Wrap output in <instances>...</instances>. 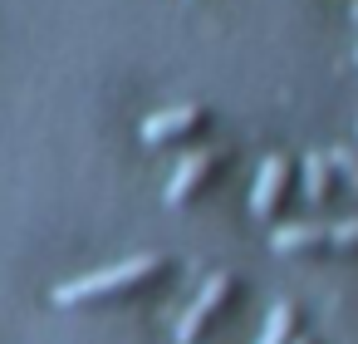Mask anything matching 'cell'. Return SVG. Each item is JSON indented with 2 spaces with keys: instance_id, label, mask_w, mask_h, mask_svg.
<instances>
[{
  "instance_id": "obj_1",
  "label": "cell",
  "mask_w": 358,
  "mask_h": 344,
  "mask_svg": "<svg viewBox=\"0 0 358 344\" xmlns=\"http://www.w3.org/2000/svg\"><path fill=\"white\" fill-rule=\"evenodd\" d=\"M162 266H167V261H162L157 251H138V256H128V261H113V266H103V270H84V275L55 285L50 300H55L59 310H74V305H89V300H108V295H123V290L143 285V280L157 275Z\"/></svg>"
},
{
  "instance_id": "obj_2",
  "label": "cell",
  "mask_w": 358,
  "mask_h": 344,
  "mask_svg": "<svg viewBox=\"0 0 358 344\" xmlns=\"http://www.w3.org/2000/svg\"><path fill=\"white\" fill-rule=\"evenodd\" d=\"M231 290H236L231 270H211V275L201 280V290L192 295V305L182 310V319H177V344H196V339L206 334V324H211V319L226 310Z\"/></svg>"
},
{
  "instance_id": "obj_3",
  "label": "cell",
  "mask_w": 358,
  "mask_h": 344,
  "mask_svg": "<svg viewBox=\"0 0 358 344\" xmlns=\"http://www.w3.org/2000/svg\"><path fill=\"white\" fill-rule=\"evenodd\" d=\"M216 167H221V148H192V153H182V163H177L172 177H167L162 202H167V207H182L192 192H201V187L216 177Z\"/></svg>"
},
{
  "instance_id": "obj_4",
  "label": "cell",
  "mask_w": 358,
  "mask_h": 344,
  "mask_svg": "<svg viewBox=\"0 0 358 344\" xmlns=\"http://www.w3.org/2000/svg\"><path fill=\"white\" fill-rule=\"evenodd\" d=\"M206 128V109L201 104H177V109H162L152 118H143V143L148 148H162V143H182L192 133Z\"/></svg>"
},
{
  "instance_id": "obj_5",
  "label": "cell",
  "mask_w": 358,
  "mask_h": 344,
  "mask_svg": "<svg viewBox=\"0 0 358 344\" xmlns=\"http://www.w3.org/2000/svg\"><path fill=\"white\" fill-rule=\"evenodd\" d=\"M285 187H289V163H285V153H270V158L260 163V172H255L250 212H255L260 221H270V216L280 212V202H285Z\"/></svg>"
},
{
  "instance_id": "obj_6",
  "label": "cell",
  "mask_w": 358,
  "mask_h": 344,
  "mask_svg": "<svg viewBox=\"0 0 358 344\" xmlns=\"http://www.w3.org/2000/svg\"><path fill=\"white\" fill-rule=\"evenodd\" d=\"M299 177H304V202L309 207H324L334 192V167H329V153H304V163H299Z\"/></svg>"
},
{
  "instance_id": "obj_7",
  "label": "cell",
  "mask_w": 358,
  "mask_h": 344,
  "mask_svg": "<svg viewBox=\"0 0 358 344\" xmlns=\"http://www.w3.org/2000/svg\"><path fill=\"white\" fill-rule=\"evenodd\" d=\"M324 241H329V226H314V221H289V226H280V231L270 236V246H275L280 256L314 251V246H324Z\"/></svg>"
},
{
  "instance_id": "obj_8",
  "label": "cell",
  "mask_w": 358,
  "mask_h": 344,
  "mask_svg": "<svg viewBox=\"0 0 358 344\" xmlns=\"http://www.w3.org/2000/svg\"><path fill=\"white\" fill-rule=\"evenodd\" d=\"M294 324H299V310H294V300H280V305L265 315V324H260L255 344H294Z\"/></svg>"
},
{
  "instance_id": "obj_9",
  "label": "cell",
  "mask_w": 358,
  "mask_h": 344,
  "mask_svg": "<svg viewBox=\"0 0 358 344\" xmlns=\"http://www.w3.org/2000/svg\"><path fill=\"white\" fill-rule=\"evenodd\" d=\"M329 167L358 192V153H353V148H329Z\"/></svg>"
},
{
  "instance_id": "obj_10",
  "label": "cell",
  "mask_w": 358,
  "mask_h": 344,
  "mask_svg": "<svg viewBox=\"0 0 358 344\" xmlns=\"http://www.w3.org/2000/svg\"><path fill=\"white\" fill-rule=\"evenodd\" d=\"M329 241L343 246V251H353V246H358V212L343 216V221H334V226H329Z\"/></svg>"
},
{
  "instance_id": "obj_11",
  "label": "cell",
  "mask_w": 358,
  "mask_h": 344,
  "mask_svg": "<svg viewBox=\"0 0 358 344\" xmlns=\"http://www.w3.org/2000/svg\"><path fill=\"white\" fill-rule=\"evenodd\" d=\"M353 20H358V0H353Z\"/></svg>"
},
{
  "instance_id": "obj_12",
  "label": "cell",
  "mask_w": 358,
  "mask_h": 344,
  "mask_svg": "<svg viewBox=\"0 0 358 344\" xmlns=\"http://www.w3.org/2000/svg\"><path fill=\"white\" fill-rule=\"evenodd\" d=\"M294 344H309V339H294Z\"/></svg>"
},
{
  "instance_id": "obj_13",
  "label": "cell",
  "mask_w": 358,
  "mask_h": 344,
  "mask_svg": "<svg viewBox=\"0 0 358 344\" xmlns=\"http://www.w3.org/2000/svg\"><path fill=\"white\" fill-rule=\"evenodd\" d=\"M353 60H358V50H353Z\"/></svg>"
}]
</instances>
